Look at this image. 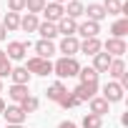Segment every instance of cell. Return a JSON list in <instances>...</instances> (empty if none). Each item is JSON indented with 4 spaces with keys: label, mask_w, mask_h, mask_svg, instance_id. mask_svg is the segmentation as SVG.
Listing matches in <instances>:
<instances>
[{
    "label": "cell",
    "mask_w": 128,
    "mask_h": 128,
    "mask_svg": "<svg viewBox=\"0 0 128 128\" xmlns=\"http://www.w3.org/2000/svg\"><path fill=\"white\" fill-rule=\"evenodd\" d=\"M83 10H86V5L80 3V0H68V8H66V18H73V20H78V18L83 15Z\"/></svg>",
    "instance_id": "18"
},
{
    "label": "cell",
    "mask_w": 128,
    "mask_h": 128,
    "mask_svg": "<svg viewBox=\"0 0 128 128\" xmlns=\"http://www.w3.org/2000/svg\"><path fill=\"white\" fill-rule=\"evenodd\" d=\"M53 3H60V5H63V3H66V0H53Z\"/></svg>",
    "instance_id": "37"
},
{
    "label": "cell",
    "mask_w": 128,
    "mask_h": 128,
    "mask_svg": "<svg viewBox=\"0 0 128 128\" xmlns=\"http://www.w3.org/2000/svg\"><path fill=\"white\" fill-rule=\"evenodd\" d=\"M78 78H80V83H98V73L93 68H80Z\"/></svg>",
    "instance_id": "27"
},
{
    "label": "cell",
    "mask_w": 128,
    "mask_h": 128,
    "mask_svg": "<svg viewBox=\"0 0 128 128\" xmlns=\"http://www.w3.org/2000/svg\"><path fill=\"white\" fill-rule=\"evenodd\" d=\"M8 10H10V13H20V10H25V0H8Z\"/></svg>",
    "instance_id": "33"
},
{
    "label": "cell",
    "mask_w": 128,
    "mask_h": 128,
    "mask_svg": "<svg viewBox=\"0 0 128 128\" xmlns=\"http://www.w3.org/2000/svg\"><path fill=\"white\" fill-rule=\"evenodd\" d=\"M28 48H30V43L13 40V43H8V50H5V55H8V60H23V58H25V53H28Z\"/></svg>",
    "instance_id": "5"
},
{
    "label": "cell",
    "mask_w": 128,
    "mask_h": 128,
    "mask_svg": "<svg viewBox=\"0 0 128 128\" xmlns=\"http://www.w3.org/2000/svg\"><path fill=\"white\" fill-rule=\"evenodd\" d=\"M58 128H78V126H76V123H73V120H63V123H60V126H58Z\"/></svg>",
    "instance_id": "34"
},
{
    "label": "cell",
    "mask_w": 128,
    "mask_h": 128,
    "mask_svg": "<svg viewBox=\"0 0 128 128\" xmlns=\"http://www.w3.org/2000/svg\"><path fill=\"white\" fill-rule=\"evenodd\" d=\"M80 50H83L86 55H96V53L103 50V43H100L98 38H86V40L80 43Z\"/></svg>",
    "instance_id": "15"
},
{
    "label": "cell",
    "mask_w": 128,
    "mask_h": 128,
    "mask_svg": "<svg viewBox=\"0 0 128 128\" xmlns=\"http://www.w3.org/2000/svg\"><path fill=\"white\" fill-rule=\"evenodd\" d=\"M3 28H5V30H18V28H20V13H5Z\"/></svg>",
    "instance_id": "24"
},
{
    "label": "cell",
    "mask_w": 128,
    "mask_h": 128,
    "mask_svg": "<svg viewBox=\"0 0 128 128\" xmlns=\"http://www.w3.org/2000/svg\"><path fill=\"white\" fill-rule=\"evenodd\" d=\"M25 70H28L30 76H33V73H35V76H50V73H53V63L45 60V58H38V55H35V58L28 60Z\"/></svg>",
    "instance_id": "2"
},
{
    "label": "cell",
    "mask_w": 128,
    "mask_h": 128,
    "mask_svg": "<svg viewBox=\"0 0 128 128\" xmlns=\"http://www.w3.org/2000/svg\"><path fill=\"white\" fill-rule=\"evenodd\" d=\"M55 28H58V35H63V38H70V35H76V30H78V23H76L73 18H60V20L55 23Z\"/></svg>",
    "instance_id": "10"
},
{
    "label": "cell",
    "mask_w": 128,
    "mask_h": 128,
    "mask_svg": "<svg viewBox=\"0 0 128 128\" xmlns=\"http://www.w3.org/2000/svg\"><path fill=\"white\" fill-rule=\"evenodd\" d=\"M35 53H38V58H45V60H50V55L55 53V45H53V40H38L35 43Z\"/></svg>",
    "instance_id": "13"
},
{
    "label": "cell",
    "mask_w": 128,
    "mask_h": 128,
    "mask_svg": "<svg viewBox=\"0 0 128 128\" xmlns=\"http://www.w3.org/2000/svg\"><path fill=\"white\" fill-rule=\"evenodd\" d=\"M120 0H106L103 3V10H106V15H120Z\"/></svg>",
    "instance_id": "29"
},
{
    "label": "cell",
    "mask_w": 128,
    "mask_h": 128,
    "mask_svg": "<svg viewBox=\"0 0 128 128\" xmlns=\"http://www.w3.org/2000/svg\"><path fill=\"white\" fill-rule=\"evenodd\" d=\"M80 70V63L76 58H60L58 63H53V73L58 78H76Z\"/></svg>",
    "instance_id": "1"
},
{
    "label": "cell",
    "mask_w": 128,
    "mask_h": 128,
    "mask_svg": "<svg viewBox=\"0 0 128 128\" xmlns=\"http://www.w3.org/2000/svg\"><path fill=\"white\" fill-rule=\"evenodd\" d=\"M80 126H83V128H103V118H100V116H93V113H86Z\"/></svg>",
    "instance_id": "26"
},
{
    "label": "cell",
    "mask_w": 128,
    "mask_h": 128,
    "mask_svg": "<svg viewBox=\"0 0 128 128\" xmlns=\"http://www.w3.org/2000/svg\"><path fill=\"white\" fill-rule=\"evenodd\" d=\"M76 33H80L83 38H98L100 25H98V23H93V20H86V23H80V25H78V30H76Z\"/></svg>",
    "instance_id": "12"
},
{
    "label": "cell",
    "mask_w": 128,
    "mask_h": 128,
    "mask_svg": "<svg viewBox=\"0 0 128 128\" xmlns=\"http://www.w3.org/2000/svg\"><path fill=\"white\" fill-rule=\"evenodd\" d=\"M110 60H113V58H110L108 53H103V50H100V53H96V55H93V66H90V68H93L96 73H106V70H108V66H110Z\"/></svg>",
    "instance_id": "11"
},
{
    "label": "cell",
    "mask_w": 128,
    "mask_h": 128,
    "mask_svg": "<svg viewBox=\"0 0 128 128\" xmlns=\"http://www.w3.org/2000/svg\"><path fill=\"white\" fill-rule=\"evenodd\" d=\"M83 13H86V15H88V20H93V23H100V20L106 18V10H103V5H100V3H90Z\"/></svg>",
    "instance_id": "14"
},
{
    "label": "cell",
    "mask_w": 128,
    "mask_h": 128,
    "mask_svg": "<svg viewBox=\"0 0 128 128\" xmlns=\"http://www.w3.org/2000/svg\"><path fill=\"white\" fill-rule=\"evenodd\" d=\"M38 33L43 35V40H53V38L58 35V28H55V23H48V20H45V23L38 25Z\"/></svg>",
    "instance_id": "23"
},
{
    "label": "cell",
    "mask_w": 128,
    "mask_h": 128,
    "mask_svg": "<svg viewBox=\"0 0 128 128\" xmlns=\"http://www.w3.org/2000/svg\"><path fill=\"white\" fill-rule=\"evenodd\" d=\"M80 50V43H78V38L76 35H70V38H63L60 40V53H63V58H76V53Z\"/></svg>",
    "instance_id": "8"
},
{
    "label": "cell",
    "mask_w": 128,
    "mask_h": 128,
    "mask_svg": "<svg viewBox=\"0 0 128 128\" xmlns=\"http://www.w3.org/2000/svg\"><path fill=\"white\" fill-rule=\"evenodd\" d=\"M0 93H3V80H0Z\"/></svg>",
    "instance_id": "39"
},
{
    "label": "cell",
    "mask_w": 128,
    "mask_h": 128,
    "mask_svg": "<svg viewBox=\"0 0 128 128\" xmlns=\"http://www.w3.org/2000/svg\"><path fill=\"white\" fill-rule=\"evenodd\" d=\"M25 8H28V13L38 15V13H43V8H45V0H25Z\"/></svg>",
    "instance_id": "31"
},
{
    "label": "cell",
    "mask_w": 128,
    "mask_h": 128,
    "mask_svg": "<svg viewBox=\"0 0 128 128\" xmlns=\"http://www.w3.org/2000/svg\"><path fill=\"white\" fill-rule=\"evenodd\" d=\"M103 100H106V103H118V100H123V88H120L116 80L106 83V86H103Z\"/></svg>",
    "instance_id": "6"
},
{
    "label": "cell",
    "mask_w": 128,
    "mask_h": 128,
    "mask_svg": "<svg viewBox=\"0 0 128 128\" xmlns=\"http://www.w3.org/2000/svg\"><path fill=\"white\" fill-rule=\"evenodd\" d=\"M8 128H23V126H8Z\"/></svg>",
    "instance_id": "38"
},
{
    "label": "cell",
    "mask_w": 128,
    "mask_h": 128,
    "mask_svg": "<svg viewBox=\"0 0 128 128\" xmlns=\"http://www.w3.org/2000/svg\"><path fill=\"white\" fill-rule=\"evenodd\" d=\"M45 93H48V100H55V103H58V100H60L63 96H66V93H68V88H66V86H63L60 80H55L53 86H48V90H45Z\"/></svg>",
    "instance_id": "16"
},
{
    "label": "cell",
    "mask_w": 128,
    "mask_h": 128,
    "mask_svg": "<svg viewBox=\"0 0 128 128\" xmlns=\"http://www.w3.org/2000/svg\"><path fill=\"white\" fill-rule=\"evenodd\" d=\"M43 13H45V18H48V23H58L60 18H66V8H63L60 3H45V8H43Z\"/></svg>",
    "instance_id": "9"
},
{
    "label": "cell",
    "mask_w": 128,
    "mask_h": 128,
    "mask_svg": "<svg viewBox=\"0 0 128 128\" xmlns=\"http://www.w3.org/2000/svg\"><path fill=\"white\" fill-rule=\"evenodd\" d=\"M58 106H60V108H76V106H80V103H78V100H76V98H73V93H70V90H68V93H66V96H63V98H60V100H58Z\"/></svg>",
    "instance_id": "32"
},
{
    "label": "cell",
    "mask_w": 128,
    "mask_h": 128,
    "mask_svg": "<svg viewBox=\"0 0 128 128\" xmlns=\"http://www.w3.org/2000/svg\"><path fill=\"white\" fill-rule=\"evenodd\" d=\"M88 103H90V113H93V116H100V118L108 113V106H110V103H106L103 98H90Z\"/></svg>",
    "instance_id": "22"
},
{
    "label": "cell",
    "mask_w": 128,
    "mask_h": 128,
    "mask_svg": "<svg viewBox=\"0 0 128 128\" xmlns=\"http://www.w3.org/2000/svg\"><path fill=\"white\" fill-rule=\"evenodd\" d=\"M8 96L15 100V106H20L30 93H28V86H15V83H13V86H10V90H8Z\"/></svg>",
    "instance_id": "17"
},
{
    "label": "cell",
    "mask_w": 128,
    "mask_h": 128,
    "mask_svg": "<svg viewBox=\"0 0 128 128\" xmlns=\"http://www.w3.org/2000/svg\"><path fill=\"white\" fill-rule=\"evenodd\" d=\"M3 110H5V100L0 98V116H3Z\"/></svg>",
    "instance_id": "36"
},
{
    "label": "cell",
    "mask_w": 128,
    "mask_h": 128,
    "mask_svg": "<svg viewBox=\"0 0 128 128\" xmlns=\"http://www.w3.org/2000/svg\"><path fill=\"white\" fill-rule=\"evenodd\" d=\"M20 108H23L25 113H35V110L40 108V100H38L35 96H28V98H25V100L20 103Z\"/></svg>",
    "instance_id": "28"
},
{
    "label": "cell",
    "mask_w": 128,
    "mask_h": 128,
    "mask_svg": "<svg viewBox=\"0 0 128 128\" xmlns=\"http://www.w3.org/2000/svg\"><path fill=\"white\" fill-rule=\"evenodd\" d=\"M3 116H5L8 126H23V120L28 118V113H25V110H23L20 106H5Z\"/></svg>",
    "instance_id": "4"
},
{
    "label": "cell",
    "mask_w": 128,
    "mask_h": 128,
    "mask_svg": "<svg viewBox=\"0 0 128 128\" xmlns=\"http://www.w3.org/2000/svg\"><path fill=\"white\" fill-rule=\"evenodd\" d=\"M110 78H120L123 73H126V63H123V58H113L110 60V66H108V70H106Z\"/></svg>",
    "instance_id": "19"
},
{
    "label": "cell",
    "mask_w": 128,
    "mask_h": 128,
    "mask_svg": "<svg viewBox=\"0 0 128 128\" xmlns=\"http://www.w3.org/2000/svg\"><path fill=\"white\" fill-rule=\"evenodd\" d=\"M5 33H8V30L3 28V23H0V40H5Z\"/></svg>",
    "instance_id": "35"
},
{
    "label": "cell",
    "mask_w": 128,
    "mask_h": 128,
    "mask_svg": "<svg viewBox=\"0 0 128 128\" xmlns=\"http://www.w3.org/2000/svg\"><path fill=\"white\" fill-rule=\"evenodd\" d=\"M10 78H13L15 86H28V83H30V73H28L25 68H13V70H10Z\"/></svg>",
    "instance_id": "21"
},
{
    "label": "cell",
    "mask_w": 128,
    "mask_h": 128,
    "mask_svg": "<svg viewBox=\"0 0 128 128\" xmlns=\"http://www.w3.org/2000/svg\"><path fill=\"white\" fill-rule=\"evenodd\" d=\"M10 70H13V66H10V60H8L5 50H0V78H5V76H10Z\"/></svg>",
    "instance_id": "30"
},
{
    "label": "cell",
    "mask_w": 128,
    "mask_h": 128,
    "mask_svg": "<svg viewBox=\"0 0 128 128\" xmlns=\"http://www.w3.org/2000/svg\"><path fill=\"white\" fill-rule=\"evenodd\" d=\"M70 93H73V98H76L78 103L90 100V98H96V93H98V83H78Z\"/></svg>",
    "instance_id": "3"
},
{
    "label": "cell",
    "mask_w": 128,
    "mask_h": 128,
    "mask_svg": "<svg viewBox=\"0 0 128 128\" xmlns=\"http://www.w3.org/2000/svg\"><path fill=\"white\" fill-rule=\"evenodd\" d=\"M38 25H40V20H38V15H33V13H28L25 18H20V28H23L25 33H35Z\"/></svg>",
    "instance_id": "20"
},
{
    "label": "cell",
    "mask_w": 128,
    "mask_h": 128,
    "mask_svg": "<svg viewBox=\"0 0 128 128\" xmlns=\"http://www.w3.org/2000/svg\"><path fill=\"white\" fill-rule=\"evenodd\" d=\"M110 33H113V38H123V35L128 33V18H120V20H116V23L110 25Z\"/></svg>",
    "instance_id": "25"
},
{
    "label": "cell",
    "mask_w": 128,
    "mask_h": 128,
    "mask_svg": "<svg viewBox=\"0 0 128 128\" xmlns=\"http://www.w3.org/2000/svg\"><path fill=\"white\" fill-rule=\"evenodd\" d=\"M103 48H106V53H108L110 58H120V55L126 53V40H123V38H108V40L103 43Z\"/></svg>",
    "instance_id": "7"
}]
</instances>
